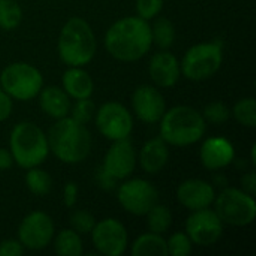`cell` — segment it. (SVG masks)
Segmentation results:
<instances>
[{
	"instance_id": "d590c367",
	"label": "cell",
	"mask_w": 256,
	"mask_h": 256,
	"mask_svg": "<svg viewBox=\"0 0 256 256\" xmlns=\"http://www.w3.org/2000/svg\"><path fill=\"white\" fill-rule=\"evenodd\" d=\"M14 111V99L0 87V123L6 122Z\"/></svg>"
},
{
	"instance_id": "d6986e66",
	"label": "cell",
	"mask_w": 256,
	"mask_h": 256,
	"mask_svg": "<svg viewBox=\"0 0 256 256\" xmlns=\"http://www.w3.org/2000/svg\"><path fill=\"white\" fill-rule=\"evenodd\" d=\"M170 154H171L170 146L160 136H158V138L148 140L142 146L138 160L144 172L150 176H156L168 165Z\"/></svg>"
},
{
	"instance_id": "4316f807",
	"label": "cell",
	"mask_w": 256,
	"mask_h": 256,
	"mask_svg": "<svg viewBox=\"0 0 256 256\" xmlns=\"http://www.w3.org/2000/svg\"><path fill=\"white\" fill-rule=\"evenodd\" d=\"M22 21V9L16 0H0V28L12 32Z\"/></svg>"
},
{
	"instance_id": "5b68a950",
	"label": "cell",
	"mask_w": 256,
	"mask_h": 256,
	"mask_svg": "<svg viewBox=\"0 0 256 256\" xmlns=\"http://www.w3.org/2000/svg\"><path fill=\"white\" fill-rule=\"evenodd\" d=\"M9 152L22 170L40 166L50 156L46 134L32 122H21L14 126L9 136Z\"/></svg>"
},
{
	"instance_id": "cb8c5ba5",
	"label": "cell",
	"mask_w": 256,
	"mask_h": 256,
	"mask_svg": "<svg viewBox=\"0 0 256 256\" xmlns=\"http://www.w3.org/2000/svg\"><path fill=\"white\" fill-rule=\"evenodd\" d=\"M154 24L152 26V39L153 45L159 50H170L176 42V27L172 21L165 16H156Z\"/></svg>"
},
{
	"instance_id": "484cf974",
	"label": "cell",
	"mask_w": 256,
	"mask_h": 256,
	"mask_svg": "<svg viewBox=\"0 0 256 256\" xmlns=\"http://www.w3.org/2000/svg\"><path fill=\"white\" fill-rule=\"evenodd\" d=\"M147 228L150 232L154 234H165L170 231L171 225H172V213L166 206L162 204H156L147 214Z\"/></svg>"
},
{
	"instance_id": "ac0fdd59",
	"label": "cell",
	"mask_w": 256,
	"mask_h": 256,
	"mask_svg": "<svg viewBox=\"0 0 256 256\" xmlns=\"http://www.w3.org/2000/svg\"><path fill=\"white\" fill-rule=\"evenodd\" d=\"M201 164L208 171H220L236 159L234 144L224 136H212L204 141L200 152Z\"/></svg>"
},
{
	"instance_id": "8fae6325",
	"label": "cell",
	"mask_w": 256,
	"mask_h": 256,
	"mask_svg": "<svg viewBox=\"0 0 256 256\" xmlns=\"http://www.w3.org/2000/svg\"><path fill=\"white\" fill-rule=\"evenodd\" d=\"M56 236L52 218L44 212H33L27 214L18 226V240L26 250L46 249Z\"/></svg>"
},
{
	"instance_id": "4fadbf2b",
	"label": "cell",
	"mask_w": 256,
	"mask_h": 256,
	"mask_svg": "<svg viewBox=\"0 0 256 256\" xmlns=\"http://www.w3.org/2000/svg\"><path fill=\"white\" fill-rule=\"evenodd\" d=\"M224 222L219 219L214 210L204 208L192 212L186 220V234L194 244L200 248L214 246L224 236Z\"/></svg>"
},
{
	"instance_id": "f35d334b",
	"label": "cell",
	"mask_w": 256,
	"mask_h": 256,
	"mask_svg": "<svg viewBox=\"0 0 256 256\" xmlns=\"http://www.w3.org/2000/svg\"><path fill=\"white\" fill-rule=\"evenodd\" d=\"M14 158L9 150L0 148V171H8L14 166Z\"/></svg>"
},
{
	"instance_id": "7402d4cb",
	"label": "cell",
	"mask_w": 256,
	"mask_h": 256,
	"mask_svg": "<svg viewBox=\"0 0 256 256\" xmlns=\"http://www.w3.org/2000/svg\"><path fill=\"white\" fill-rule=\"evenodd\" d=\"M132 256H168L166 240L160 234L146 232L130 246Z\"/></svg>"
},
{
	"instance_id": "e575fe53",
	"label": "cell",
	"mask_w": 256,
	"mask_h": 256,
	"mask_svg": "<svg viewBox=\"0 0 256 256\" xmlns=\"http://www.w3.org/2000/svg\"><path fill=\"white\" fill-rule=\"evenodd\" d=\"M78 195H80L78 184L75 182H69L63 189V204L68 208H74L78 202Z\"/></svg>"
},
{
	"instance_id": "277c9868",
	"label": "cell",
	"mask_w": 256,
	"mask_h": 256,
	"mask_svg": "<svg viewBox=\"0 0 256 256\" xmlns=\"http://www.w3.org/2000/svg\"><path fill=\"white\" fill-rule=\"evenodd\" d=\"M159 123L160 138L172 147L194 146L207 132V122L202 112L189 105H177L166 110Z\"/></svg>"
},
{
	"instance_id": "4dcf8cb0",
	"label": "cell",
	"mask_w": 256,
	"mask_h": 256,
	"mask_svg": "<svg viewBox=\"0 0 256 256\" xmlns=\"http://www.w3.org/2000/svg\"><path fill=\"white\" fill-rule=\"evenodd\" d=\"M202 116L207 122V124H225L230 118H231V110L224 104V102H212L208 104L204 111Z\"/></svg>"
},
{
	"instance_id": "d6a6232c",
	"label": "cell",
	"mask_w": 256,
	"mask_h": 256,
	"mask_svg": "<svg viewBox=\"0 0 256 256\" xmlns=\"http://www.w3.org/2000/svg\"><path fill=\"white\" fill-rule=\"evenodd\" d=\"M164 0H136V14L146 21H152L160 15Z\"/></svg>"
},
{
	"instance_id": "e0dca14e",
	"label": "cell",
	"mask_w": 256,
	"mask_h": 256,
	"mask_svg": "<svg viewBox=\"0 0 256 256\" xmlns=\"http://www.w3.org/2000/svg\"><path fill=\"white\" fill-rule=\"evenodd\" d=\"M148 75L158 88H172L182 78L180 62L168 50H160L150 58Z\"/></svg>"
},
{
	"instance_id": "ba28073f",
	"label": "cell",
	"mask_w": 256,
	"mask_h": 256,
	"mask_svg": "<svg viewBox=\"0 0 256 256\" xmlns=\"http://www.w3.org/2000/svg\"><path fill=\"white\" fill-rule=\"evenodd\" d=\"M214 212L224 225L244 228L255 222L256 201L243 189L226 188L214 198Z\"/></svg>"
},
{
	"instance_id": "5bb4252c",
	"label": "cell",
	"mask_w": 256,
	"mask_h": 256,
	"mask_svg": "<svg viewBox=\"0 0 256 256\" xmlns=\"http://www.w3.org/2000/svg\"><path fill=\"white\" fill-rule=\"evenodd\" d=\"M132 110L142 123L156 124L166 111V100L156 86L142 84L132 94Z\"/></svg>"
},
{
	"instance_id": "74e56055",
	"label": "cell",
	"mask_w": 256,
	"mask_h": 256,
	"mask_svg": "<svg viewBox=\"0 0 256 256\" xmlns=\"http://www.w3.org/2000/svg\"><path fill=\"white\" fill-rule=\"evenodd\" d=\"M98 183H99V186L100 188H104V189H106V190H110V189H114L116 188V183H117V180H114L112 177H110L104 170H100L99 172H98Z\"/></svg>"
},
{
	"instance_id": "9a60e30c",
	"label": "cell",
	"mask_w": 256,
	"mask_h": 256,
	"mask_svg": "<svg viewBox=\"0 0 256 256\" xmlns=\"http://www.w3.org/2000/svg\"><path fill=\"white\" fill-rule=\"evenodd\" d=\"M136 168V152L134 144L126 140L112 141V146L108 148L102 170L117 182L129 178Z\"/></svg>"
},
{
	"instance_id": "44dd1931",
	"label": "cell",
	"mask_w": 256,
	"mask_h": 256,
	"mask_svg": "<svg viewBox=\"0 0 256 256\" xmlns=\"http://www.w3.org/2000/svg\"><path fill=\"white\" fill-rule=\"evenodd\" d=\"M62 88L74 100L90 99L94 93V81L84 68H68L62 76Z\"/></svg>"
},
{
	"instance_id": "83f0119b",
	"label": "cell",
	"mask_w": 256,
	"mask_h": 256,
	"mask_svg": "<svg viewBox=\"0 0 256 256\" xmlns=\"http://www.w3.org/2000/svg\"><path fill=\"white\" fill-rule=\"evenodd\" d=\"M231 116H234V118L244 128L249 129H255L256 128V100L254 96L249 98H243L240 99L232 111Z\"/></svg>"
},
{
	"instance_id": "7c38bea8",
	"label": "cell",
	"mask_w": 256,
	"mask_h": 256,
	"mask_svg": "<svg viewBox=\"0 0 256 256\" xmlns=\"http://www.w3.org/2000/svg\"><path fill=\"white\" fill-rule=\"evenodd\" d=\"M90 236L96 252L104 256H122L129 248L126 226L112 218L96 222Z\"/></svg>"
},
{
	"instance_id": "ffe728a7",
	"label": "cell",
	"mask_w": 256,
	"mask_h": 256,
	"mask_svg": "<svg viewBox=\"0 0 256 256\" xmlns=\"http://www.w3.org/2000/svg\"><path fill=\"white\" fill-rule=\"evenodd\" d=\"M39 98V106L45 116L54 120H60L64 117H69L72 99L68 96V93L58 87V86H48L40 90L38 94Z\"/></svg>"
},
{
	"instance_id": "f546056e",
	"label": "cell",
	"mask_w": 256,
	"mask_h": 256,
	"mask_svg": "<svg viewBox=\"0 0 256 256\" xmlns=\"http://www.w3.org/2000/svg\"><path fill=\"white\" fill-rule=\"evenodd\" d=\"M168 255L189 256L194 250V243L186 232H176L166 240Z\"/></svg>"
},
{
	"instance_id": "603a6c76",
	"label": "cell",
	"mask_w": 256,
	"mask_h": 256,
	"mask_svg": "<svg viewBox=\"0 0 256 256\" xmlns=\"http://www.w3.org/2000/svg\"><path fill=\"white\" fill-rule=\"evenodd\" d=\"M54 252L60 256H81L84 254L82 238L72 228L62 230L52 238Z\"/></svg>"
},
{
	"instance_id": "9c48e42d",
	"label": "cell",
	"mask_w": 256,
	"mask_h": 256,
	"mask_svg": "<svg viewBox=\"0 0 256 256\" xmlns=\"http://www.w3.org/2000/svg\"><path fill=\"white\" fill-rule=\"evenodd\" d=\"M123 182L117 190V200L126 213L142 218L159 202V192L150 182L144 178Z\"/></svg>"
},
{
	"instance_id": "30bf717a",
	"label": "cell",
	"mask_w": 256,
	"mask_h": 256,
	"mask_svg": "<svg viewBox=\"0 0 256 256\" xmlns=\"http://www.w3.org/2000/svg\"><path fill=\"white\" fill-rule=\"evenodd\" d=\"M99 134L108 141H120L130 136L134 130V116L120 102H106L94 114Z\"/></svg>"
},
{
	"instance_id": "2e32d148",
	"label": "cell",
	"mask_w": 256,
	"mask_h": 256,
	"mask_svg": "<svg viewBox=\"0 0 256 256\" xmlns=\"http://www.w3.org/2000/svg\"><path fill=\"white\" fill-rule=\"evenodd\" d=\"M216 198L214 188L201 178H190L183 182L177 189L178 202L189 212L204 210L213 206Z\"/></svg>"
},
{
	"instance_id": "8d00e7d4",
	"label": "cell",
	"mask_w": 256,
	"mask_h": 256,
	"mask_svg": "<svg viewBox=\"0 0 256 256\" xmlns=\"http://www.w3.org/2000/svg\"><path fill=\"white\" fill-rule=\"evenodd\" d=\"M242 188L244 192H248L249 195L255 196L256 194V178H255V172L250 171L248 174H244L242 177Z\"/></svg>"
},
{
	"instance_id": "6da1fadb",
	"label": "cell",
	"mask_w": 256,
	"mask_h": 256,
	"mask_svg": "<svg viewBox=\"0 0 256 256\" xmlns=\"http://www.w3.org/2000/svg\"><path fill=\"white\" fill-rule=\"evenodd\" d=\"M152 46V26L140 16H124L116 21L105 34V50L118 62H138L148 54Z\"/></svg>"
},
{
	"instance_id": "3957f363",
	"label": "cell",
	"mask_w": 256,
	"mask_h": 256,
	"mask_svg": "<svg viewBox=\"0 0 256 256\" xmlns=\"http://www.w3.org/2000/svg\"><path fill=\"white\" fill-rule=\"evenodd\" d=\"M98 40L92 26L81 16L69 18L60 30L57 51L68 68H84L96 56Z\"/></svg>"
},
{
	"instance_id": "d4e9b609",
	"label": "cell",
	"mask_w": 256,
	"mask_h": 256,
	"mask_svg": "<svg viewBox=\"0 0 256 256\" xmlns=\"http://www.w3.org/2000/svg\"><path fill=\"white\" fill-rule=\"evenodd\" d=\"M26 186L33 195L46 196L52 189V178L40 166L28 168L26 174Z\"/></svg>"
},
{
	"instance_id": "836d02e7",
	"label": "cell",
	"mask_w": 256,
	"mask_h": 256,
	"mask_svg": "<svg viewBox=\"0 0 256 256\" xmlns=\"http://www.w3.org/2000/svg\"><path fill=\"white\" fill-rule=\"evenodd\" d=\"M26 249L20 243V240H4L0 243V256H21L24 255Z\"/></svg>"
},
{
	"instance_id": "7a4b0ae2",
	"label": "cell",
	"mask_w": 256,
	"mask_h": 256,
	"mask_svg": "<svg viewBox=\"0 0 256 256\" xmlns=\"http://www.w3.org/2000/svg\"><path fill=\"white\" fill-rule=\"evenodd\" d=\"M50 153L66 165L82 164L92 152L93 140L86 124L75 122L70 117L56 120L48 134Z\"/></svg>"
},
{
	"instance_id": "8992f818",
	"label": "cell",
	"mask_w": 256,
	"mask_h": 256,
	"mask_svg": "<svg viewBox=\"0 0 256 256\" xmlns=\"http://www.w3.org/2000/svg\"><path fill=\"white\" fill-rule=\"evenodd\" d=\"M224 48L219 42H202L190 46L182 62V76L189 81L201 82L213 78L222 68Z\"/></svg>"
},
{
	"instance_id": "f1b7e54d",
	"label": "cell",
	"mask_w": 256,
	"mask_h": 256,
	"mask_svg": "<svg viewBox=\"0 0 256 256\" xmlns=\"http://www.w3.org/2000/svg\"><path fill=\"white\" fill-rule=\"evenodd\" d=\"M94 114H96V105L93 104V100L90 98V99L75 100V104H72V106H70L69 117L81 124H87L88 122H92L94 118Z\"/></svg>"
},
{
	"instance_id": "1f68e13d",
	"label": "cell",
	"mask_w": 256,
	"mask_h": 256,
	"mask_svg": "<svg viewBox=\"0 0 256 256\" xmlns=\"http://www.w3.org/2000/svg\"><path fill=\"white\" fill-rule=\"evenodd\" d=\"M70 228L78 232L80 236H88L94 225H96V219L92 213L86 212V210H76L72 213L70 216Z\"/></svg>"
},
{
	"instance_id": "52a82bcc",
	"label": "cell",
	"mask_w": 256,
	"mask_h": 256,
	"mask_svg": "<svg viewBox=\"0 0 256 256\" xmlns=\"http://www.w3.org/2000/svg\"><path fill=\"white\" fill-rule=\"evenodd\" d=\"M0 87L14 100L28 102L36 99L44 88V75L30 63H10L0 74Z\"/></svg>"
}]
</instances>
